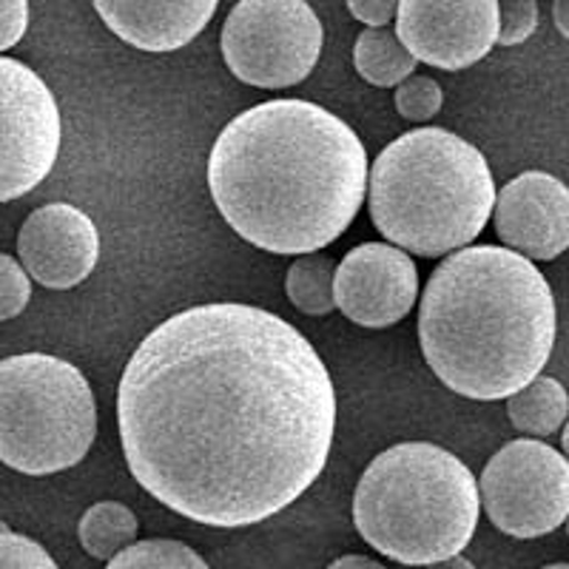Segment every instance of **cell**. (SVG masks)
Returning a JSON list of instances; mask_svg holds the SVG:
<instances>
[{
    "label": "cell",
    "mask_w": 569,
    "mask_h": 569,
    "mask_svg": "<svg viewBox=\"0 0 569 569\" xmlns=\"http://www.w3.org/2000/svg\"><path fill=\"white\" fill-rule=\"evenodd\" d=\"M117 425L142 490L197 525L231 530L277 516L322 476L337 390L317 348L282 317L197 305L134 350Z\"/></svg>",
    "instance_id": "cell-1"
},
{
    "label": "cell",
    "mask_w": 569,
    "mask_h": 569,
    "mask_svg": "<svg viewBox=\"0 0 569 569\" xmlns=\"http://www.w3.org/2000/svg\"><path fill=\"white\" fill-rule=\"evenodd\" d=\"M368 154L353 129L311 100H268L222 129L208 188L228 226L268 253L337 242L368 194Z\"/></svg>",
    "instance_id": "cell-2"
},
{
    "label": "cell",
    "mask_w": 569,
    "mask_h": 569,
    "mask_svg": "<svg viewBox=\"0 0 569 569\" xmlns=\"http://www.w3.org/2000/svg\"><path fill=\"white\" fill-rule=\"evenodd\" d=\"M556 297L532 259L512 248L465 246L427 279L419 345L453 393L507 399L550 362Z\"/></svg>",
    "instance_id": "cell-3"
},
{
    "label": "cell",
    "mask_w": 569,
    "mask_h": 569,
    "mask_svg": "<svg viewBox=\"0 0 569 569\" xmlns=\"http://www.w3.org/2000/svg\"><path fill=\"white\" fill-rule=\"evenodd\" d=\"M492 206L496 182L485 154L436 126L401 134L368 171L370 220L393 246L419 257L470 246Z\"/></svg>",
    "instance_id": "cell-4"
},
{
    "label": "cell",
    "mask_w": 569,
    "mask_h": 569,
    "mask_svg": "<svg viewBox=\"0 0 569 569\" xmlns=\"http://www.w3.org/2000/svg\"><path fill=\"white\" fill-rule=\"evenodd\" d=\"M479 481L450 450L401 441L376 456L353 492L359 536L399 563H441L476 536Z\"/></svg>",
    "instance_id": "cell-5"
},
{
    "label": "cell",
    "mask_w": 569,
    "mask_h": 569,
    "mask_svg": "<svg viewBox=\"0 0 569 569\" xmlns=\"http://www.w3.org/2000/svg\"><path fill=\"white\" fill-rule=\"evenodd\" d=\"M98 436V405L66 359L20 353L0 362V461L27 476L80 465Z\"/></svg>",
    "instance_id": "cell-6"
},
{
    "label": "cell",
    "mask_w": 569,
    "mask_h": 569,
    "mask_svg": "<svg viewBox=\"0 0 569 569\" xmlns=\"http://www.w3.org/2000/svg\"><path fill=\"white\" fill-rule=\"evenodd\" d=\"M322 40L308 0H240L222 27V58L242 83L288 89L311 74Z\"/></svg>",
    "instance_id": "cell-7"
},
{
    "label": "cell",
    "mask_w": 569,
    "mask_h": 569,
    "mask_svg": "<svg viewBox=\"0 0 569 569\" xmlns=\"http://www.w3.org/2000/svg\"><path fill=\"white\" fill-rule=\"evenodd\" d=\"M481 507L501 532L541 538L569 516V459L538 439H516L485 465Z\"/></svg>",
    "instance_id": "cell-8"
},
{
    "label": "cell",
    "mask_w": 569,
    "mask_h": 569,
    "mask_svg": "<svg viewBox=\"0 0 569 569\" xmlns=\"http://www.w3.org/2000/svg\"><path fill=\"white\" fill-rule=\"evenodd\" d=\"M60 109L34 69L0 54V202L29 194L60 154Z\"/></svg>",
    "instance_id": "cell-9"
},
{
    "label": "cell",
    "mask_w": 569,
    "mask_h": 569,
    "mask_svg": "<svg viewBox=\"0 0 569 569\" xmlns=\"http://www.w3.org/2000/svg\"><path fill=\"white\" fill-rule=\"evenodd\" d=\"M396 34L421 63L470 69L498 43V0H399Z\"/></svg>",
    "instance_id": "cell-10"
},
{
    "label": "cell",
    "mask_w": 569,
    "mask_h": 569,
    "mask_svg": "<svg viewBox=\"0 0 569 569\" xmlns=\"http://www.w3.org/2000/svg\"><path fill=\"white\" fill-rule=\"evenodd\" d=\"M337 308L362 328H390L413 311L419 271L408 251L388 242H362L333 273Z\"/></svg>",
    "instance_id": "cell-11"
},
{
    "label": "cell",
    "mask_w": 569,
    "mask_h": 569,
    "mask_svg": "<svg viewBox=\"0 0 569 569\" xmlns=\"http://www.w3.org/2000/svg\"><path fill=\"white\" fill-rule=\"evenodd\" d=\"M20 266L52 291H69L94 271L100 233L89 213L69 202H49L32 211L18 233Z\"/></svg>",
    "instance_id": "cell-12"
},
{
    "label": "cell",
    "mask_w": 569,
    "mask_h": 569,
    "mask_svg": "<svg viewBox=\"0 0 569 569\" xmlns=\"http://www.w3.org/2000/svg\"><path fill=\"white\" fill-rule=\"evenodd\" d=\"M498 240L532 262L569 251V186L547 171L512 177L492 206Z\"/></svg>",
    "instance_id": "cell-13"
},
{
    "label": "cell",
    "mask_w": 569,
    "mask_h": 569,
    "mask_svg": "<svg viewBox=\"0 0 569 569\" xmlns=\"http://www.w3.org/2000/svg\"><path fill=\"white\" fill-rule=\"evenodd\" d=\"M106 27L140 52H177L211 23L220 0H91Z\"/></svg>",
    "instance_id": "cell-14"
},
{
    "label": "cell",
    "mask_w": 569,
    "mask_h": 569,
    "mask_svg": "<svg viewBox=\"0 0 569 569\" xmlns=\"http://www.w3.org/2000/svg\"><path fill=\"white\" fill-rule=\"evenodd\" d=\"M507 416L518 433L547 439L558 433L569 419V393L558 379L541 376L507 396Z\"/></svg>",
    "instance_id": "cell-15"
},
{
    "label": "cell",
    "mask_w": 569,
    "mask_h": 569,
    "mask_svg": "<svg viewBox=\"0 0 569 569\" xmlns=\"http://www.w3.org/2000/svg\"><path fill=\"white\" fill-rule=\"evenodd\" d=\"M353 63L368 83L379 86V89H393L413 74L419 60L410 54V49L401 43L393 29L368 27L356 38Z\"/></svg>",
    "instance_id": "cell-16"
},
{
    "label": "cell",
    "mask_w": 569,
    "mask_h": 569,
    "mask_svg": "<svg viewBox=\"0 0 569 569\" xmlns=\"http://www.w3.org/2000/svg\"><path fill=\"white\" fill-rule=\"evenodd\" d=\"M137 530H140V525H137L134 512L126 505H117V501H98L83 512L78 525L83 550L106 563L134 541Z\"/></svg>",
    "instance_id": "cell-17"
},
{
    "label": "cell",
    "mask_w": 569,
    "mask_h": 569,
    "mask_svg": "<svg viewBox=\"0 0 569 569\" xmlns=\"http://www.w3.org/2000/svg\"><path fill=\"white\" fill-rule=\"evenodd\" d=\"M333 273L337 266L325 253H299L284 277V293L305 317H328L337 308Z\"/></svg>",
    "instance_id": "cell-18"
},
{
    "label": "cell",
    "mask_w": 569,
    "mask_h": 569,
    "mask_svg": "<svg viewBox=\"0 0 569 569\" xmlns=\"http://www.w3.org/2000/svg\"><path fill=\"white\" fill-rule=\"evenodd\" d=\"M109 567H151V569H206L208 561L197 556L191 547L169 538H149V541H131L117 552Z\"/></svg>",
    "instance_id": "cell-19"
},
{
    "label": "cell",
    "mask_w": 569,
    "mask_h": 569,
    "mask_svg": "<svg viewBox=\"0 0 569 569\" xmlns=\"http://www.w3.org/2000/svg\"><path fill=\"white\" fill-rule=\"evenodd\" d=\"M441 103H445L441 86L433 78H427V74H410V78L396 86V109L405 120L427 123V120H433L439 114Z\"/></svg>",
    "instance_id": "cell-20"
},
{
    "label": "cell",
    "mask_w": 569,
    "mask_h": 569,
    "mask_svg": "<svg viewBox=\"0 0 569 569\" xmlns=\"http://www.w3.org/2000/svg\"><path fill=\"white\" fill-rule=\"evenodd\" d=\"M32 299V277L18 259L0 253V322L20 317Z\"/></svg>",
    "instance_id": "cell-21"
},
{
    "label": "cell",
    "mask_w": 569,
    "mask_h": 569,
    "mask_svg": "<svg viewBox=\"0 0 569 569\" xmlns=\"http://www.w3.org/2000/svg\"><path fill=\"white\" fill-rule=\"evenodd\" d=\"M538 29L536 0H498V46H521Z\"/></svg>",
    "instance_id": "cell-22"
},
{
    "label": "cell",
    "mask_w": 569,
    "mask_h": 569,
    "mask_svg": "<svg viewBox=\"0 0 569 569\" xmlns=\"http://www.w3.org/2000/svg\"><path fill=\"white\" fill-rule=\"evenodd\" d=\"M54 569V558L38 541L9 530L0 521V569Z\"/></svg>",
    "instance_id": "cell-23"
},
{
    "label": "cell",
    "mask_w": 569,
    "mask_h": 569,
    "mask_svg": "<svg viewBox=\"0 0 569 569\" xmlns=\"http://www.w3.org/2000/svg\"><path fill=\"white\" fill-rule=\"evenodd\" d=\"M29 0H0V52H9L27 34Z\"/></svg>",
    "instance_id": "cell-24"
},
{
    "label": "cell",
    "mask_w": 569,
    "mask_h": 569,
    "mask_svg": "<svg viewBox=\"0 0 569 569\" xmlns=\"http://www.w3.org/2000/svg\"><path fill=\"white\" fill-rule=\"evenodd\" d=\"M348 9L368 27H388L390 20H396L399 0H348Z\"/></svg>",
    "instance_id": "cell-25"
},
{
    "label": "cell",
    "mask_w": 569,
    "mask_h": 569,
    "mask_svg": "<svg viewBox=\"0 0 569 569\" xmlns=\"http://www.w3.org/2000/svg\"><path fill=\"white\" fill-rule=\"evenodd\" d=\"M552 20H556V29L569 40V0H556L552 3Z\"/></svg>",
    "instance_id": "cell-26"
},
{
    "label": "cell",
    "mask_w": 569,
    "mask_h": 569,
    "mask_svg": "<svg viewBox=\"0 0 569 569\" xmlns=\"http://www.w3.org/2000/svg\"><path fill=\"white\" fill-rule=\"evenodd\" d=\"M330 567H368V569H382L379 567V561H373V558H365V556H345V558H337V561L330 563Z\"/></svg>",
    "instance_id": "cell-27"
},
{
    "label": "cell",
    "mask_w": 569,
    "mask_h": 569,
    "mask_svg": "<svg viewBox=\"0 0 569 569\" xmlns=\"http://www.w3.org/2000/svg\"><path fill=\"white\" fill-rule=\"evenodd\" d=\"M561 447H563V456L569 459V421H563V433H561Z\"/></svg>",
    "instance_id": "cell-28"
},
{
    "label": "cell",
    "mask_w": 569,
    "mask_h": 569,
    "mask_svg": "<svg viewBox=\"0 0 569 569\" xmlns=\"http://www.w3.org/2000/svg\"><path fill=\"white\" fill-rule=\"evenodd\" d=\"M563 525H567V536H569V516H567V521H563Z\"/></svg>",
    "instance_id": "cell-29"
}]
</instances>
